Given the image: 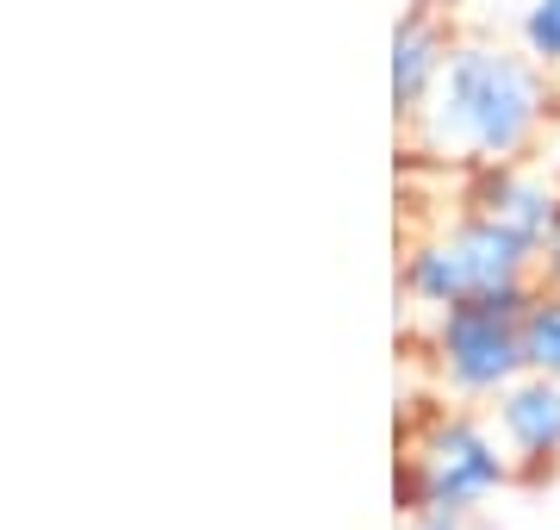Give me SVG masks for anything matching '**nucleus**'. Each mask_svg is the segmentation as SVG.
<instances>
[{
    "instance_id": "obj_1",
    "label": "nucleus",
    "mask_w": 560,
    "mask_h": 530,
    "mask_svg": "<svg viewBox=\"0 0 560 530\" xmlns=\"http://www.w3.org/2000/svg\"><path fill=\"white\" fill-rule=\"evenodd\" d=\"M548 106H555V88L529 50H511L492 38H455L411 131L430 157L492 169L517 163L536 143V131L548 125Z\"/></svg>"
},
{
    "instance_id": "obj_2",
    "label": "nucleus",
    "mask_w": 560,
    "mask_h": 530,
    "mask_svg": "<svg viewBox=\"0 0 560 530\" xmlns=\"http://www.w3.org/2000/svg\"><path fill=\"white\" fill-rule=\"evenodd\" d=\"M536 287L541 281H511L480 293V300L436 312L430 362H436V381L455 400H499L511 381L529 375V362H523V307L536 300Z\"/></svg>"
},
{
    "instance_id": "obj_3",
    "label": "nucleus",
    "mask_w": 560,
    "mask_h": 530,
    "mask_svg": "<svg viewBox=\"0 0 560 530\" xmlns=\"http://www.w3.org/2000/svg\"><path fill=\"white\" fill-rule=\"evenodd\" d=\"M536 263L541 250L523 244L517 231H504L499 219L486 212H467L455 219L448 231L423 238L399 268V287L405 300L423 312H448L460 300H480L492 287H511V281H536Z\"/></svg>"
},
{
    "instance_id": "obj_4",
    "label": "nucleus",
    "mask_w": 560,
    "mask_h": 530,
    "mask_svg": "<svg viewBox=\"0 0 560 530\" xmlns=\"http://www.w3.org/2000/svg\"><path fill=\"white\" fill-rule=\"evenodd\" d=\"M511 487V449L486 425L442 412L418 430L411 462H405V511H442V518H474L492 493Z\"/></svg>"
},
{
    "instance_id": "obj_5",
    "label": "nucleus",
    "mask_w": 560,
    "mask_h": 530,
    "mask_svg": "<svg viewBox=\"0 0 560 530\" xmlns=\"http://www.w3.org/2000/svg\"><path fill=\"white\" fill-rule=\"evenodd\" d=\"M474 212L486 219H499L504 231H517L523 244L548 250L560 231V182L555 169H523L517 163H492L480 169V182H474Z\"/></svg>"
},
{
    "instance_id": "obj_6",
    "label": "nucleus",
    "mask_w": 560,
    "mask_h": 530,
    "mask_svg": "<svg viewBox=\"0 0 560 530\" xmlns=\"http://www.w3.org/2000/svg\"><path fill=\"white\" fill-rule=\"evenodd\" d=\"M492 418H499V437L517 462H529V469L560 462V381L555 375H523V381H511L499 393Z\"/></svg>"
},
{
    "instance_id": "obj_7",
    "label": "nucleus",
    "mask_w": 560,
    "mask_h": 530,
    "mask_svg": "<svg viewBox=\"0 0 560 530\" xmlns=\"http://www.w3.org/2000/svg\"><path fill=\"white\" fill-rule=\"evenodd\" d=\"M448 50H455V38L442 32V20L423 7V0L393 25V113H399L405 125L423 113V101H430V88H436Z\"/></svg>"
},
{
    "instance_id": "obj_8",
    "label": "nucleus",
    "mask_w": 560,
    "mask_h": 530,
    "mask_svg": "<svg viewBox=\"0 0 560 530\" xmlns=\"http://www.w3.org/2000/svg\"><path fill=\"white\" fill-rule=\"evenodd\" d=\"M523 362L529 375H555L560 381V293L536 287V300L523 307Z\"/></svg>"
},
{
    "instance_id": "obj_9",
    "label": "nucleus",
    "mask_w": 560,
    "mask_h": 530,
    "mask_svg": "<svg viewBox=\"0 0 560 530\" xmlns=\"http://www.w3.org/2000/svg\"><path fill=\"white\" fill-rule=\"evenodd\" d=\"M523 50L541 62V69H560V0H529L517 25Z\"/></svg>"
},
{
    "instance_id": "obj_10",
    "label": "nucleus",
    "mask_w": 560,
    "mask_h": 530,
    "mask_svg": "<svg viewBox=\"0 0 560 530\" xmlns=\"http://www.w3.org/2000/svg\"><path fill=\"white\" fill-rule=\"evenodd\" d=\"M536 275H541V287H555V293H560V231H555V244L541 250V263H536Z\"/></svg>"
},
{
    "instance_id": "obj_11",
    "label": "nucleus",
    "mask_w": 560,
    "mask_h": 530,
    "mask_svg": "<svg viewBox=\"0 0 560 530\" xmlns=\"http://www.w3.org/2000/svg\"><path fill=\"white\" fill-rule=\"evenodd\" d=\"M399 530H460V518H442V511H411Z\"/></svg>"
},
{
    "instance_id": "obj_12",
    "label": "nucleus",
    "mask_w": 560,
    "mask_h": 530,
    "mask_svg": "<svg viewBox=\"0 0 560 530\" xmlns=\"http://www.w3.org/2000/svg\"><path fill=\"white\" fill-rule=\"evenodd\" d=\"M548 169H555V182H560V119H555V138H548Z\"/></svg>"
}]
</instances>
